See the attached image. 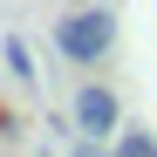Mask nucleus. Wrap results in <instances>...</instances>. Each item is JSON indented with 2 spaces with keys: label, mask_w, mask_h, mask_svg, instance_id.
Returning a JSON list of instances; mask_svg holds the SVG:
<instances>
[{
  "label": "nucleus",
  "mask_w": 157,
  "mask_h": 157,
  "mask_svg": "<svg viewBox=\"0 0 157 157\" xmlns=\"http://www.w3.org/2000/svg\"><path fill=\"white\" fill-rule=\"evenodd\" d=\"M116 157H157V137L150 130H116Z\"/></svg>",
  "instance_id": "nucleus-4"
},
{
  "label": "nucleus",
  "mask_w": 157,
  "mask_h": 157,
  "mask_svg": "<svg viewBox=\"0 0 157 157\" xmlns=\"http://www.w3.org/2000/svg\"><path fill=\"white\" fill-rule=\"evenodd\" d=\"M75 137L82 144H102V137H116V123H123V102H116V89H102V82H82L75 89Z\"/></svg>",
  "instance_id": "nucleus-2"
},
{
  "label": "nucleus",
  "mask_w": 157,
  "mask_h": 157,
  "mask_svg": "<svg viewBox=\"0 0 157 157\" xmlns=\"http://www.w3.org/2000/svg\"><path fill=\"white\" fill-rule=\"evenodd\" d=\"M55 48H62V62H75V68L102 62V55L116 48V14H109V7H82V14H62V21H55Z\"/></svg>",
  "instance_id": "nucleus-1"
},
{
  "label": "nucleus",
  "mask_w": 157,
  "mask_h": 157,
  "mask_svg": "<svg viewBox=\"0 0 157 157\" xmlns=\"http://www.w3.org/2000/svg\"><path fill=\"white\" fill-rule=\"evenodd\" d=\"M0 62H7V75H14L21 89H34V82H41V68H34V55H28V41H21V34L0 41Z\"/></svg>",
  "instance_id": "nucleus-3"
}]
</instances>
